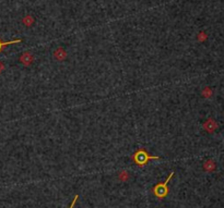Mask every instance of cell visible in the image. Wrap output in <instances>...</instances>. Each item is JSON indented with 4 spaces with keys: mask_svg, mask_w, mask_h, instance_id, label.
<instances>
[{
    "mask_svg": "<svg viewBox=\"0 0 224 208\" xmlns=\"http://www.w3.org/2000/svg\"><path fill=\"white\" fill-rule=\"evenodd\" d=\"M132 160L134 161L136 165H138L139 167H144L147 165L148 162L150 161V160H158L160 159V157L158 156H152L148 153L147 150L144 149H139V150H137L132 156H131Z\"/></svg>",
    "mask_w": 224,
    "mask_h": 208,
    "instance_id": "obj_1",
    "label": "cell"
},
{
    "mask_svg": "<svg viewBox=\"0 0 224 208\" xmlns=\"http://www.w3.org/2000/svg\"><path fill=\"white\" fill-rule=\"evenodd\" d=\"M174 177V171L171 172L169 177L166 179V181L164 182V183H158L156 184L155 187H153V194L155 195L156 197L160 198V200H163L164 197H166L167 195H168V182L171 181V179Z\"/></svg>",
    "mask_w": 224,
    "mask_h": 208,
    "instance_id": "obj_2",
    "label": "cell"
},
{
    "mask_svg": "<svg viewBox=\"0 0 224 208\" xmlns=\"http://www.w3.org/2000/svg\"><path fill=\"white\" fill-rule=\"evenodd\" d=\"M33 61H34V56H33L30 51H25L24 54H22V56L20 57V62H21L22 64H24L25 67H29Z\"/></svg>",
    "mask_w": 224,
    "mask_h": 208,
    "instance_id": "obj_3",
    "label": "cell"
},
{
    "mask_svg": "<svg viewBox=\"0 0 224 208\" xmlns=\"http://www.w3.org/2000/svg\"><path fill=\"white\" fill-rule=\"evenodd\" d=\"M54 57L58 61H63V60H65L67 58V52H66V50L63 47H59V48H57L54 51Z\"/></svg>",
    "mask_w": 224,
    "mask_h": 208,
    "instance_id": "obj_4",
    "label": "cell"
},
{
    "mask_svg": "<svg viewBox=\"0 0 224 208\" xmlns=\"http://www.w3.org/2000/svg\"><path fill=\"white\" fill-rule=\"evenodd\" d=\"M22 39H15V41H3L0 39V52L2 51V49L5 46H9V45H12V44H19L21 43Z\"/></svg>",
    "mask_w": 224,
    "mask_h": 208,
    "instance_id": "obj_5",
    "label": "cell"
},
{
    "mask_svg": "<svg viewBox=\"0 0 224 208\" xmlns=\"http://www.w3.org/2000/svg\"><path fill=\"white\" fill-rule=\"evenodd\" d=\"M22 22L24 23L25 26L30 27L31 25H32L33 23H34V19H33V18H32V16H31V15H26V16H25V18H24V19L22 20Z\"/></svg>",
    "mask_w": 224,
    "mask_h": 208,
    "instance_id": "obj_6",
    "label": "cell"
},
{
    "mask_svg": "<svg viewBox=\"0 0 224 208\" xmlns=\"http://www.w3.org/2000/svg\"><path fill=\"white\" fill-rule=\"evenodd\" d=\"M128 178H129V174H128V172H127L126 170H123V171H120V172H119L118 179H119L120 181L126 182L127 180H128Z\"/></svg>",
    "mask_w": 224,
    "mask_h": 208,
    "instance_id": "obj_7",
    "label": "cell"
},
{
    "mask_svg": "<svg viewBox=\"0 0 224 208\" xmlns=\"http://www.w3.org/2000/svg\"><path fill=\"white\" fill-rule=\"evenodd\" d=\"M214 163H213L212 161H211V160H209V161H207L205 163V171H212V170H214Z\"/></svg>",
    "mask_w": 224,
    "mask_h": 208,
    "instance_id": "obj_8",
    "label": "cell"
},
{
    "mask_svg": "<svg viewBox=\"0 0 224 208\" xmlns=\"http://www.w3.org/2000/svg\"><path fill=\"white\" fill-rule=\"evenodd\" d=\"M78 198H79V195H78V194L74 195V198H73V200H72V203H71V205H70V207H69V208H73L74 207V205H76Z\"/></svg>",
    "mask_w": 224,
    "mask_h": 208,
    "instance_id": "obj_9",
    "label": "cell"
},
{
    "mask_svg": "<svg viewBox=\"0 0 224 208\" xmlns=\"http://www.w3.org/2000/svg\"><path fill=\"white\" fill-rule=\"evenodd\" d=\"M3 70H5V64H3V63L0 61V73H2Z\"/></svg>",
    "mask_w": 224,
    "mask_h": 208,
    "instance_id": "obj_10",
    "label": "cell"
}]
</instances>
